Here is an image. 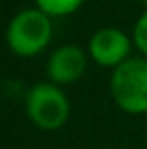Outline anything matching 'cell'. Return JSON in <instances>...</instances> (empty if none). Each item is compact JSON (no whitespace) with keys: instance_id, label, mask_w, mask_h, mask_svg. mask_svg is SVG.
Masks as SVG:
<instances>
[{"instance_id":"cell-7","label":"cell","mask_w":147,"mask_h":149,"mask_svg":"<svg viewBox=\"0 0 147 149\" xmlns=\"http://www.w3.org/2000/svg\"><path fill=\"white\" fill-rule=\"evenodd\" d=\"M131 38H133V47L147 58V10L137 18V22L133 26Z\"/></svg>"},{"instance_id":"cell-6","label":"cell","mask_w":147,"mask_h":149,"mask_svg":"<svg viewBox=\"0 0 147 149\" xmlns=\"http://www.w3.org/2000/svg\"><path fill=\"white\" fill-rule=\"evenodd\" d=\"M85 0H34L36 8H40L45 14L52 16H69L83 6Z\"/></svg>"},{"instance_id":"cell-1","label":"cell","mask_w":147,"mask_h":149,"mask_svg":"<svg viewBox=\"0 0 147 149\" xmlns=\"http://www.w3.org/2000/svg\"><path fill=\"white\" fill-rule=\"evenodd\" d=\"M52 38V20L40 8L16 12L6 28V42L12 54L30 58L40 54Z\"/></svg>"},{"instance_id":"cell-5","label":"cell","mask_w":147,"mask_h":149,"mask_svg":"<svg viewBox=\"0 0 147 149\" xmlns=\"http://www.w3.org/2000/svg\"><path fill=\"white\" fill-rule=\"evenodd\" d=\"M87 71V52L77 45H63L52 50L47 63V74L50 83L67 87L77 83Z\"/></svg>"},{"instance_id":"cell-2","label":"cell","mask_w":147,"mask_h":149,"mask_svg":"<svg viewBox=\"0 0 147 149\" xmlns=\"http://www.w3.org/2000/svg\"><path fill=\"white\" fill-rule=\"evenodd\" d=\"M109 91L115 105L129 115L147 113V58L131 56L113 69Z\"/></svg>"},{"instance_id":"cell-3","label":"cell","mask_w":147,"mask_h":149,"mask_svg":"<svg viewBox=\"0 0 147 149\" xmlns=\"http://www.w3.org/2000/svg\"><path fill=\"white\" fill-rule=\"evenodd\" d=\"M26 117L42 131H59L69 121L71 103L63 87L42 81L28 89L24 99Z\"/></svg>"},{"instance_id":"cell-8","label":"cell","mask_w":147,"mask_h":149,"mask_svg":"<svg viewBox=\"0 0 147 149\" xmlns=\"http://www.w3.org/2000/svg\"><path fill=\"white\" fill-rule=\"evenodd\" d=\"M139 2H143V4H145V6H147V0H139Z\"/></svg>"},{"instance_id":"cell-4","label":"cell","mask_w":147,"mask_h":149,"mask_svg":"<svg viewBox=\"0 0 147 149\" xmlns=\"http://www.w3.org/2000/svg\"><path fill=\"white\" fill-rule=\"evenodd\" d=\"M131 49H133V38L127 32L115 26H105L93 32V36L89 38L87 52L99 67L113 71L127 58H131Z\"/></svg>"}]
</instances>
